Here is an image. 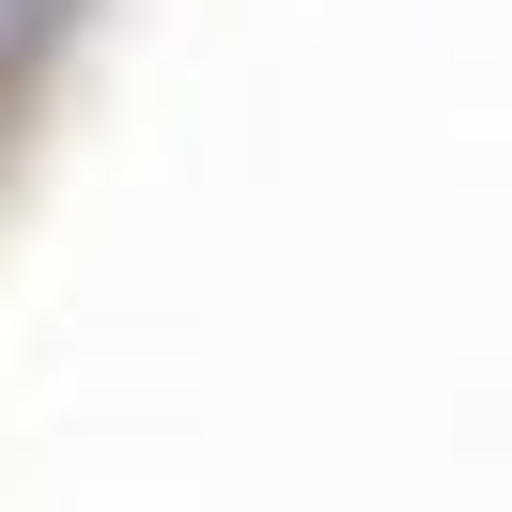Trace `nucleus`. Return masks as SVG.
<instances>
[{
    "mask_svg": "<svg viewBox=\"0 0 512 512\" xmlns=\"http://www.w3.org/2000/svg\"><path fill=\"white\" fill-rule=\"evenodd\" d=\"M94 47H109V0H0V249H16V218H32L47 156L78 125Z\"/></svg>",
    "mask_w": 512,
    "mask_h": 512,
    "instance_id": "1",
    "label": "nucleus"
}]
</instances>
